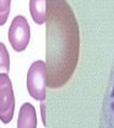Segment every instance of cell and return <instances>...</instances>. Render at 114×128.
<instances>
[{"label":"cell","instance_id":"cell-1","mask_svg":"<svg viewBox=\"0 0 114 128\" xmlns=\"http://www.w3.org/2000/svg\"><path fill=\"white\" fill-rule=\"evenodd\" d=\"M46 84L59 88L73 76L79 62L80 28L67 0H46Z\"/></svg>","mask_w":114,"mask_h":128},{"label":"cell","instance_id":"cell-2","mask_svg":"<svg viewBox=\"0 0 114 128\" xmlns=\"http://www.w3.org/2000/svg\"><path fill=\"white\" fill-rule=\"evenodd\" d=\"M46 65L43 60L31 64L27 73V90L36 100L43 101L46 97Z\"/></svg>","mask_w":114,"mask_h":128},{"label":"cell","instance_id":"cell-3","mask_svg":"<svg viewBox=\"0 0 114 128\" xmlns=\"http://www.w3.org/2000/svg\"><path fill=\"white\" fill-rule=\"evenodd\" d=\"M15 109V97L8 73H0V120L8 124L12 120Z\"/></svg>","mask_w":114,"mask_h":128},{"label":"cell","instance_id":"cell-4","mask_svg":"<svg viewBox=\"0 0 114 128\" xmlns=\"http://www.w3.org/2000/svg\"><path fill=\"white\" fill-rule=\"evenodd\" d=\"M9 41L15 52H23L30 41V26L26 17L17 15L13 18L9 28Z\"/></svg>","mask_w":114,"mask_h":128},{"label":"cell","instance_id":"cell-5","mask_svg":"<svg viewBox=\"0 0 114 128\" xmlns=\"http://www.w3.org/2000/svg\"><path fill=\"white\" fill-rule=\"evenodd\" d=\"M99 128H114V58L102 100Z\"/></svg>","mask_w":114,"mask_h":128},{"label":"cell","instance_id":"cell-6","mask_svg":"<svg viewBox=\"0 0 114 128\" xmlns=\"http://www.w3.org/2000/svg\"><path fill=\"white\" fill-rule=\"evenodd\" d=\"M17 128H37L36 109L29 102H25L20 106L17 118Z\"/></svg>","mask_w":114,"mask_h":128},{"label":"cell","instance_id":"cell-7","mask_svg":"<svg viewBox=\"0 0 114 128\" xmlns=\"http://www.w3.org/2000/svg\"><path fill=\"white\" fill-rule=\"evenodd\" d=\"M29 11L36 24H44L46 20V0H29Z\"/></svg>","mask_w":114,"mask_h":128},{"label":"cell","instance_id":"cell-8","mask_svg":"<svg viewBox=\"0 0 114 128\" xmlns=\"http://www.w3.org/2000/svg\"><path fill=\"white\" fill-rule=\"evenodd\" d=\"M10 71V55L4 43L0 42V73H8Z\"/></svg>","mask_w":114,"mask_h":128},{"label":"cell","instance_id":"cell-9","mask_svg":"<svg viewBox=\"0 0 114 128\" xmlns=\"http://www.w3.org/2000/svg\"><path fill=\"white\" fill-rule=\"evenodd\" d=\"M11 0H0V26H3L8 20Z\"/></svg>","mask_w":114,"mask_h":128},{"label":"cell","instance_id":"cell-10","mask_svg":"<svg viewBox=\"0 0 114 128\" xmlns=\"http://www.w3.org/2000/svg\"><path fill=\"white\" fill-rule=\"evenodd\" d=\"M41 113H42V120H43V125H45V111H44V104H41Z\"/></svg>","mask_w":114,"mask_h":128}]
</instances>
